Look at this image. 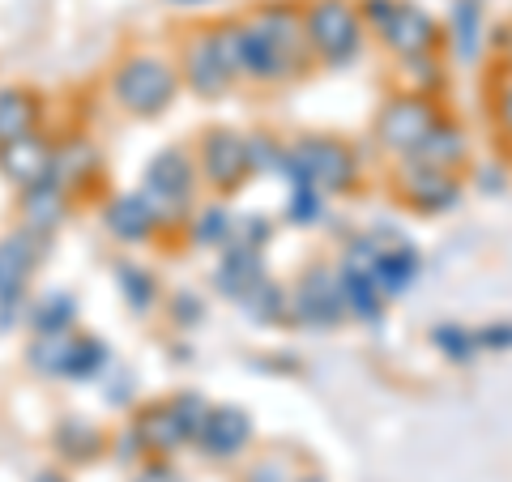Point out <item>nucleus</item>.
Instances as JSON below:
<instances>
[{
    "mask_svg": "<svg viewBox=\"0 0 512 482\" xmlns=\"http://www.w3.org/2000/svg\"><path fill=\"white\" fill-rule=\"evenodd\" d=\"M312 69L316 56L303 30V0H256L239 9V86L282 90Z\"/></svg>",
    "mask_w": 512,
    "mask_h": 482,
    "instance_id": "f257e3e1",
    "label": "nucleus"
},
{
    "mask_svg": "<svg viewBox=\"0 0 512 482\" xmlns=\"http://www.w3.org/2000/svg\"><path fill=\"white\" fill-rule=\"evenodd\" d=\"M184 90L180 64L154 47H128L107 73V99L128 120H163Z\"/></svg>",
    "mask_w": 512,
    "mask_h": 482,
    "instance_id": "f03ea898",
    "label": "nucleus"
},
{
    "mask_svg": "<svg viewBox=\"0 0 512 482\" xmlns=\"http://www.w3.org/2000/svg\"><path fill=\"white\" fill-rule=\"evenodd\" d=\"M137 192L150 201V210L158 214V227H163V239H184L192 214L201 205V171H197V154H192V141H175V146H163L146 158L141 167V184Z\"/></svg>",
    "mask_w": 512,
    "mask_h": 482,
    "instance_id": "7ed1b4c3",
    "label": "nucleus"
},
{
    "mask_svg": "<svg viewBox=\"0 0 512 482\" xmlns=\"http://www.w3.org/2000/svg\"><path fill=\"white\" fill-rule=\"evenodd\" d=\"M282 184H312L325 197H350L363 188V154L350 146L346 137L333 133H299L286 141L282 163H278Z\"/></svg>",
    "mask_w": 512,
    "mask_h": 482,
    "instance_id": "20e7f679",
    "label": "nucleus"
},
{
    "mask_svg": "<svg viewBox=\"0 0 512 482\" xmlns=\"http://www.w3.org/2000/svg\"><path fill=\"white\" fill-rule=\"evenodd\" d=\"M359 13L372 39L393 60H419L444 52V22L414 0H359Z\"/></svg>",
    "mask_w": 512,
    "mask_h": 482,
    "instance_id": "39448f33",
    "label": "nucleus"
},
{
    "mask_svg": "<svg viewBox=\"0 0 512 482\" xmlns=\"http://www.w3.org/2000/svg\"><path fill=\"white\" fill-rule=\"evenodd\" d=\"M303 30L316 56V69H350L367 52V30L359 0H303Z\"/></svg>",
    "mask_w": 512,
    "mask_h": 482,
    "instance_id": "423d86ee",
    "label": "nucleus"
},
{
    "mask_svg": "<svg viewBox=\"0 0 512 482\" xmlns=\"http://www.w3.org/2000/svg\"><path fill=\"white\" fill-rule=\"evenodd\" d=\"M444 116H448V111H444L440 99L410 94V90H393L389 99L376 107L367 137H372V146L389 158V163H402V158H414L427 146V137L436 133V124Z\"/></svg>",
    "mask_w": 512,
    "mask_h": 482,
    "instance_id": "0eeeda50",
    "label": "nucleus"
},
{
    "mask_svg": "<svg viewBox=\"0 0 512 482\" xmlns=\"http://www.w3.org/2000/svg\"><path fill=\"white\" fill-rule=\"evenodd\" d=\"M192 154H197V171L210 197L231 201L256 180L248 163V133H239L231 124H205L192 137Z\"/></svg>",
    "mask_w": 512,
    "mask_h": 482,
    "instance_id": "6e6552de",
    "label": "nucleus"
},
{
    "mask_svg": "<svg viewBox=\"0 0 512 482\" xmlns=\"http://www.w3.org/2000/svg\"><path fill=\"white\" fill-rule=\"evenodd\" d=\"M466 175L448 171L436 163H423V158H402L389 171V192L402 210L419 214V218H440L448 210H457L461 197H466Z\"/></svg>",
    "mask_w": 512,
    "mask_h": 482,
    "instance_id": "1a4fd4ad",
    "label": "nucleus"
},
{
    "mask_svg": "<svg viewBox=\"0 0 512 482\" xmlns=\"http://www.w3.org/2000/svg\"><path fill=\"white\" fill-rule=\"evenodd\" d=\"M175 64H180L184 90L201 103L227 99V94L239 86V77L231 73V64L218 47L214 22H192L180 30V39H175Z\"/></svg>",
    "mask_w": 512,
    "mask_h": 482,
    "instance_id": "9d476101",
    "label": "nucleus"
},
{
    "mask_svg": "<svg viewBox=\"0 0 512 482\" xmlns=\"http://www.w3.org/2000/svg\"><path fill=\"white\" fill-rule=\"evenodd\" d=\"M346 299H342V278H338V261H312L295 273L291 282V325L295 329H312V333H329L346 325Z\"/></svg>",
    "mask_w": 512,
    "mask_h": 482,
    "instance_id": "9b49d317",
    "label": "nucleus"
},
{
    "mask_svg": "<svg viewBox=\"0 0 512 482\" xmlns=\"http://www.w3.org/2000/svg\"><path fill=\"white\" fill-rule=\"evenodd\" d=\"M252 448H256V419L248 414V406H239V401H214L192 453L210 465H235V461H248Z\"/></svg>",
    "mask_w": 512,
    "mask_h": 482,
    "instance_id": "f8f14e48",
    "label": "nucleus"
},
{
    "mask_svg": "<svg viewBox=\"0 0 512 482\" xmlns=\"http://www.w3.org/2000/svg\"><path fill=\"white\" fill-rule=\"evenodd\" d=\"M103 150L90 133H56V163H52V184H60L77 201H94L103 192Z\"/></svg>",
    "mask_w": 512,
    "mask_h": 482,
    "instance_id": "ddd939ff",
    "label": "nucleus"
},
{
    "mask_svg": "<svg viewBox=\"0 0 512 482\" xmlns=\"http://www.w3.org/2000/svg\"><path fill=\"white\" fill-rule=\"evenodd\" d=\"M99 222L107 239H116L120 248H146L163 239V227H158V214L150 210V201L141 197L137 188L128 192H107L99 205Z\"/></svg>",
    "mask_w": 512,
    "mask_h": 482,
    "instance_id": "4468645a",
    "label": "nucleus"
},
{
    "mask_svg": "<svg viewBox=\"0 0 512 482\" xmlns=\"http://www.w3.org/2000/svg\"><path fill=\"white\" fill-rule=\"evenodd\" d=\"M52 244L56 239L35 235L26 227H9L0 235V299L30 295V282H35V273L52 256Z\"/></svg>",
    "mask_w": 512,
    "mask_h": 482,
    "instance_id": "2eb2a0df",
    "label": "nucleus"
},
{
    "mask_svg": "<svg viewBox=\"0 0 512 482\" xmlns=\"http://www.w3.org/2000/svg\"><path fill=\"white\" fill-rule=\"evenodd\" d=\"M52 163H56V133L47 137L43 128L9 141V146H0V180H5L13 192L47 184L52 180Z\"/></svg>",
    "mask_w": 512,
    "mask_h": 482,
    "instance_id": "dca6fc26",
    "label": "nucleus"
},
{
    "mask_svg": "<svg viewBox=\"0 0 512 482\" xmlns=\"http://www.w3.org/2000/svg\"><path fill=\"white\" fill-rule=\"evenodd\" d=\"M128 423H133V431L141 436V444H146L150 457L175 461L180 453H188V448H192L188 427L180 423V414H175V406H171L167 393L154 397V401H141V406L128 414Z\"/></svg>",
    "mask_w": 512,
    "mask_h": 482,
    "instance_id": "f3484780",
    "label": "nucleus"
},
{
    "mask_svg": "<svg viewBox=\"0 0 512 482\" xmlns=\"http://www.w3.org/2000/svg\"><path fill=\"white\" fill-rule=\"evenodd\" d=\"M47 444L64 470H82V465H99L111 453V431L94 419H82V414H64L47 431Z\"/></svg>",
    "mask_w": 512,
    "mask_h": 482,
    "instance_id": "a211bd4d",
    "label": "nucleus"
},
{
    "mask_svg": "<svg viewBox=\"0 0 512 482\" xmlns=\"http://www.w3.org/2000/svg\"><path fill=\"white\" fill-rule=\"evenodd\" d=\"M269 278V261H265V248H248V244H231L218 252V261L210 269V291L222 295L227 303H239L252 286H261Z\"/></svg>",
    "mask_w": 512,
    "mask_h": 482,
    "instance_id": "6ab92c4d",
    "label": "nucleus"
},
{
    "mask_svg": "<svg viewBox=\"0 0 512 482\" xmlns=\"http://www.w3.org/2000/svg\"><path fill=\"white\" fill-rule=\"evenodd\" d=\"M444 52L461 64H478L491 52V26L483 0H453L444 18Z\"/></svg>",
    "mask_w": 512,
    "mask_h": 482,
    "instance_id": "aec40b11",
    "label": "nucleus"
},
{
    "mask_svg": "<svg viewBox=\"0 0 512 482\" xmlns=\"http://www.w3.org/2000/svg\"><path fill=\"white\" fill-rule=\"evenodd\" d=\"M73 210H77V197H69V192L52 180L18 192V227L47 235V239H56L64 231V222L73 218Z\"/></svg>",
    "mask_w": 512,
    "mask_h": 482,
    "instance_id": "412c9836",
    "label": "nucleus"
},
{
    "mask_svg": "<svg viewBox=\"0 0 512 482\" xmlns=\"http://www.w3.org/2000/svg\"><path fill=\"white\" fill-rule=\"evenodd\" d=\"M372 278H376L380 291L389 295V303L402 299L410 286L423 278V256H419V248H414L406 235H397V231L389 235V231H384V248L376 256V265H372Z\"/></svg>",
    "mask_w": 512,
    "mask_h": 482,
    "instance_id": "4be33fe9",
    "label": "nucleus"
},
{
    "mask_svg": "<svg viewBox=\"0 0 512 482\" xmlns=\"http://www.w3.org/2000/svg\"><path fill=\"white\" fill-rule=\"evenodd\" d=\"M47 120V94L30 82L0 86V146L18 141L26 133H39Z\"/></svg>",
    "mask_w": 512,
    "mask_h": 482,
    "instance_id": "5701e85b",
    "label": "nucleus"
},
{
    "mask_svg": "<svg viewBox=\"0 0 512 482\" xmlns=\"http://www.w3.org/2000/svg\"><path fill=\"white\" fill-rule=\"evenodd\" d=\"M111 282H116V295L120 303L128 308V316H137V320H150L154 312H163V282H158V273L146 269V265H137V261H111Z\"/></svg>",
    "mask_w": 512,
    "mask_h": 482,
    "instance_id": "b1692460",
    "label": "nucleus"
},
{
    "mask_svg": "<svg viewBox=\"0 0 512 482\" xmlns=\"http://www.w3.org/2000/svg\"><path fill=\"white\" fill-rule=\"evenodd\" d=\"M316 470V461L295 444H269V448H252L248 465L239 482H303Z\"/></svg>",
    "mask_w": 512,
    "mask_h": 482,
    "instance_id": "393cba45",
    "label": "nucleus"
},
{
    "mask_svg": "<svg viewBox=\"0 0 512 482\" xmlns=\"http://www.w3.org/2000/svg\"><path fill=\"white\" fill-rule=\"evenodd\" d=\"M82 329V325H77ZM77 329L69 333H30L26 342V372L39 380H69V363H73V346H77Z\"/></svg>",
    "mask_w": 512,
    "mask_h": 482,
    "instance_id": "a878e982",
    "label": "nucleus"
},
{
    "mask_svg": "<svg viewBox=\"0 0 512 482\" xmlns=\"http://www.w3.org/2000/svg\"><path fill=\"white\" fill-rule=\"evenodd\" d=\"M235 308L256 329H282V325H291V286H282L274 273H269V278L261 286H252Z\"/></svg>",
    "mask_w": 512,
    "mask_h": 482,
    "instance_id": "bb28decb",
    "label": "nucleus"
},
{
    "mask_svg": "<svg viewBox=\"0 0 512 482\" xmlns=\"http://www.w3.org/2000/svg\"><path fill=\"white\" fill-rule=\"evenodd\" d=\"M231 235H235V210L222 197H214L197 205V214H192L184 231V244L197 252H222L231 244Z\"/></svg>",
    "mask_w": 512,
    "mask_h": 482,
    "instance_id": "cd10ccee",
    "label": "nucleus"
},
{
    "mask_svg": "<svg viewBox=\"0 0 512 482\" xmlns=\"http://www.w3.org/2000/svg\"><path fill=\"white\" fill-rule=\"evenodd\" d=\"M414 158H423V163H436V167H448V171H461V175H470L474 167V150H470V133L461 128L453 116H444L436 124V133L427 137V146L414 154Z\"/></svg>",
    "mask_w": 512,
    "mask_h": 482,
    "instance_id": "c85d7f7f",
    "label": "nucleus"
},
{
    "mask_svg": "<svg viewBox=\"0 0 512 482\" xmlns=\"http://www.w3.org/2000/svg\"><path fill=\"white\" fill-rule=\"evenodd\" d=\"M338 278H342V299H346V316L355 325H380L384 312H389V295L376 286L372 273L363 269H342L338 265Z\"/></svg>",
    "mask_w": 512,
    "mask_h": 482,
    "instance_id": "c756f323",
    "label": "nucleus"
},
{
    "mask_svg": "<svg viewBox=\"0 0 512 482\" xmlns=\"http://www.w3.org/2000/svg\"><path fill=\"white\" fill-rule=\"evenodd\" d=\"M77 316H82V303H77L73 291H43L30 299L26 329L30 333H69V329H77Z\"/></svg>",
    "mask_w": 512,
    "mask_h": 482,
    "instance_id": "7c9ffc66",
    "label": "nucleus"
},
{
    "mask_svg": "<svg viewBox=\"0 0 512 482\" xmlns=\"http://www.w3.org/2000/svg\"><path fill=\"white\" fill-rule=\"evenodd\" d=\"M111 363H116V359H111L107 337H103V333H90V329H77V346H73L69 380H64V384H99Z\"/></svg>",
    "mask_w": 512,
    "mask_h": 482,
    "instance_id": "2f4dec72",
    "label": "nucleus"
},
{
    "mask_svg": "<svg viewBox=\"0 0 512 482\" xmlns=\"http://www.w3.org/2000/svg\"><path fill=\"white\" fill-rule=\"evenodd\" d=\"M444 86H448L444 52L419 56V60H397V90L427 94V99H444Z\"/></svg>",
    "mask_w": 512,
    "mask_h": 482,
    "instance_id": "473e14b6",
    "label": "nucleus"
},
{
    "mask_svg": "<svg viewBox=\"0 0 512 482\" xmlns=\"http://www.w3.org/2000/svg\"><path fill=\"white\" fill-rule=\"evenodd\" d=\"M487 120H491L495 141L512 154V73L500 69V64L487 77Z\"/></svg>",
    "mask_w": 512,
    "mask_h": 482,
    "instance_id": "72a5a7b5",
    "label": "nucleus"
},
{
    "mask_svg": "<svg viewBox=\"0 0 512 482\" xmlns=\"http://www.w3.org/2000/svg\"><path fill=\"white\" fill-rule=\"evenodd\" d=\"M282 218L291 227L308 231V227H320L329 218V197L312 184H286V201H282Z\"/></svg>",
    "mask_w": 512,
    "mask_h": 482,
    "instance_id": "f704fd0d",
    "label": "nucleus"
},
{
    "mask_svg": "<svg viewBox=\"0 0 512 482\" xmlns=\"http://www.w3.org/2000/svg\"><path fill=\"white\" fill-rule=\"evenodd\" d=\"M427 342L436 346V355H444L448 363H470L474 355H483V346H478V329H466V325H457V320H440V325H431Z\"/></svg>",
    "mask_w": 512,
    "mask_h": 482,
    "instance_id": "c9c22d12",
    "label": "nucleus"
},
{
    "mask_svg": "<svg viewBox=\"0 0 512 482\" xmlns=\"http://www.w3.org/2000/svg\"><path fill=\"white\" fill-rule=\"evenodd\" d=\"M205 316H210L205 299H201L197 291H188V286L171 291L167 303H163V320L171 325V333H197V329L205 325Z\"/></svg>",
    "mask_w": 512,
    "mask_h": 482,
    "instance_id": "e433bc0d",
    "label": "nucleus"
},
{
    "mask_svg": "<svg viewBox=\"0 0 512 482\" xmlns=\"http://www.w3.org/2000/svg\"><path fill=\"white\" fill-rule=\"evenodd\" d=\"M99 389H103L107 406H116V410L133 414L141 406V380L133 376V367H128V363H111L103 372V380H99Z\"/></svg>",
    "mask_w": 512,
    "mask_h": 482,
    "instance_id": "4c0bfd02",
    "label": "nucleus"
},
{
    "mask_svg": "<svg viewBox=\"0 0 512 482\" xmlns=\"http://www.w3.org/2000/svg\"><path fill=\"white\" fill-rule=\"evenodd\" d=\"M282 150H286V137L269 133V128H252V133H248V163H252V175H278Z\"/></svg>",
    "mask_w": 512,
    "mask_h": 482,
    "instance_id": "58836bf2",
    "label": "nucleus"
},
{
    "mask_svg": "<svg viewBox=\"0 0 512 482\" xmlns=\"http://www.w3.org/2000/svg\"><path fill=\"white\" fill-rule=\"evenodd\" d=\"M167 397H171V406H175V414H180V423L188 427V436H192V444H197V436H201V427H205V419H210V410H214V401H210V397H205L201 389H171Z\"/></svg>",
    "mask_w": 512,
    "mask_h": 482,
    "instance_id": "ea45409f",
    "label": "nucleus"
},
{
    "mask_svg": "<svg viewBox=\"0 0 512 482\" xmlns=\"http://www.w3.org/2000/svg\"><path fill=\"white\" fill-rule=\"evenodd\" d=\"M107 457L116 461L120 470H128V474H133L141 461H150L146 444H141V436L133 431V423H124V427H116V431H111V453H107Z\"/></svg>",
    "mask_w": 512,
    "mask_h": 482,
    "instance_id": "a19ab883",
    "label": "nucleus"
},
{
    "mask_svg": "<svg viewBox=\"0 0 512 482\" xmlns=\"http://www.w3.org/2000/svg\"><path fill=\"white\" fill-rule=\"evenodd\" d=\"M235 244H248V248H265L274 244V218L269 214H235Z\"/></svg>",
    "mask_w": 512,
    "mask_h": 482,
    "instance_id": "79ce46f5",
    "label": "nucleus"
},
{
    "mask_svg": "<svg viewBox=\"0 0 512 482\" xmlns=\"http://www.w3.org/2000/svg\"><path fill=\"white\" fill-rule=\"evenodd\" d=\"M128 482H188V478L175 470V461H167V457H150V461H141V465H137Z\"/></svg>",
    "mask_w": 512,
    "mask_h": 482,
    "instance_id": "37998d69",
    "label": "nucleus"
},
{
    "mask_svg": "<svg viewBox=\"0 0 512 482\" xmlns=\"http://www.w3.org/2000/svg\"><path fill=\"white\" fill-rule=\"evenodd\" d=\"M478 346H483V350H512V320L483 325V329H478Z\"/></svg>",
    "mask_w": 512,
    "mask_h": 482,
    "instance_id": "c03bdc74",
    "label": "nucleus"
},
{
    "mask_svg": "<svg viewBox=\"0 0 512 482\" xmlns=\"http://www.w3.org/2000/svg\"><path fill=\"white\" fill-rule=\"evenodd\" d=\"M491 56H495V64H500V69L512 73V22H504V26L491 30Z\"/></svg>",
    "mask_w": 512,
    "mask_h": 482,
    "instance_id": "a18cd8bd",
    "label": "nucleus"
},
{
    "mask_svg": "<svg viewBox=\"0 0 512 482\" xmlns=\"http://www.w3.org/2000/svg\"><path fill=\"white\" fill-rule=\"evenodd\" d=\"M30 482H73L69 478V470H64V465L56 461V465H43V470H35V478Z\"/></svg>",
    "mask_w": 512,
    "mask_h": 482,
    "instance_id": "49530a36",
    "label": "nucleus"
},
{
    "mask_svg": "<svg viewBox=\"0 0 512 482\" xmlns=\"http://www.w3.org/2000/svg\"><path fill=\"white\" fill-rule=\"evenodd\" d=\"M171 359L175 363H192V346H171Z\"/></svg>",
    "mask_w": 512,
    "mask_h": 482,
    "instance_id": "de8ad7c7",
    "label": "nucleus"
},
{
    "mask_svg": "<svg viewBox=\"0 0 512 482\" xmlns=\"http://www.w3.org/2000/svg\"><path fill=\"white\" fill-rule=\"evenodd\" d=\"M167 5H180V9H192V5H205V0H167Z\"/></svg>",
    "mask_w": 512,
    "mask_h": 482,
    "instance_id": "09e8293b",
    "label": "nucleus"
},
{
    "mask_svg": "<svg viewBox=\"0 0 512 482\" xmlns=\"http://www.w3.org/2000/svg\"><path fill=\"white\" fill-rule=\"evenodd\" d=\"M303 482H325V474H320V470H312L308 478H303Z\"/></svg>",
    "mask_w": 512,
    "mask_h": 482,
    "instance_id": "8fccbe9b",
    "label": "nucleus"
}]
</instances>
